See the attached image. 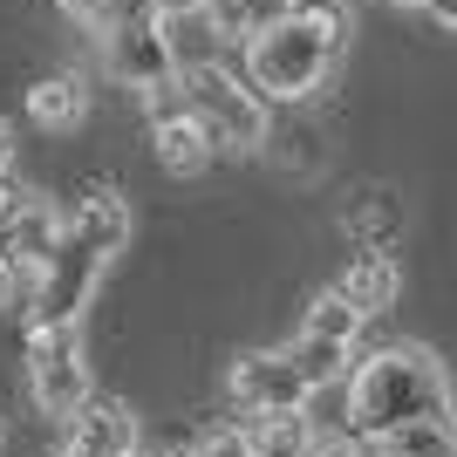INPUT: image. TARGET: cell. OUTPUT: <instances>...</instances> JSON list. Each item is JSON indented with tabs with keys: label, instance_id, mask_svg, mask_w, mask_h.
<instances>
[{
	"label": "cell",
	"instance_id": "cell-5",
	"mask_svg": "<svg viewBox=\"0 0 457 457\" xmlns=\"http://www.w3.org/2000/svg\"><path fill=\"white\" fill-rule=\"evenodd\" d=\"M28 396L62 423L89 403V355H82L76 328H41V335H28Z\"/></svg>",
	"mask_w": 457,
	"mask_h": 457
},
{
	"label": "cell",
	"instance_id": "cell-8",
	"mask_svg": "<svg viewBox=\"0 0 457 457\" xmlns=\"http://www.w3.org/2000/svg\"><path fill=\"white\" fill-rule=\"evenodd\" d=\"M103 69L137 96L164 89V82L178 76V62H171V48H164V28H157V21L151 28H103Z\"/></svg>",
	"mask_w": 457,
	"mask_h": 457
},
{
	"label": "cell",
	"instance_id": "cell-14",
	"mask_svg": "<svg viewBox=\"0 0 457 457\" xmlns=\"http://www.w3.org/2000/svg\"><path fill=\"white\" fill-rule=\"evenodd\" d=\"M28 110H35L41 130H76L82 116H89V89L76 76H48V82L28 89Z\"/></svg>",
	"mask_w": 457,
	"mask_h": 457
},
{
	"label": "cell",
	"instance_id": "cell-29",
	"mask_svg": "<svg viewBox=\"0 0 457 457\" xmlns=\"http://www.w3.org/2000/svg\"><path fill=\"white\" fill-rule=\"evenodd\" d=\"M62 457H89V451H82V444H69V451H62Z\"/></svg>",
	"mask_w": 457,
	"mask_h": 457
},
{
	"label": "cell",
	"instance_id": "cell-7",
	"mask_svg": "<svg viewBox=\"0 0 457 457\" xmlns=\"http://www.w3.org/2000/svg\"><path fill=\"white\" fill-rule=\"evenodd\" d=\"M62 232H69V212H55L48 198H21V205L0 219V260L21 273V287H28L48 260H55Z\"/></svg>",
	"mask_w": 457,
	"mask_h": 457
},
{
	"label": "cell",
	"instance_id": "cell-19",
	"mask_svg": "<svg viewBox=\"0 0 457 457\" xmlns=\"http://www.w3.org/2000/svg\"><path fill=\"white\" fill-rule=\"evenodd\" d=\"M362 307L348 301L342 287H335V294H314V301H307V314H301V328L307 335H328V342H355V335H362Z\"/></svg>",
	"mask_w": 457,
	"mask_h": 457
},
{
	"label": "cell",
	"instance_id": "cell-28",
	"mask_svg": "<svg viewBox=\"0 0 457 457\" xmlns=\"http://www.w3.org/2000/svg\"><path fill=\"white\" fill-rule=\"evenodd\" d=\"M7 164H14V130L0 123V171H7Z\"/></svg>",
	"mask_w": 457,
	"mask_h": 457
},
{
	"label": "cell",
	"instance_id": "cell-25",
	"mask_svg": "<svg viewBox=\"0 0 457 457\" xmlns=\"http://www.w3.org/2000/svg\"><path fill=\"white\" fill-rule=\"evenodd\" d=\"M423 14L437 21V28H451V35H457V0H423Z\"/></svg>",
	"mask_w": 457,
	"mask_h": 457
},
{
	"label": "cell",
	"instance_id": "cell-31",
	"mask_svg": "<svg viewBox=\"0 0 457 457\" xmlns=\"http://www.w3.org/2000/svg\"><path fill=\"white\" fill-rule=\"evenodd\" d=\"M403 7H423V0H403Z\"/></svg>",
	"mask_w": 457,
	"mask_h": 457
},
{
	"label": "cell",
	"instance_id": "cell-12",
	"mask_svg": "<svg viewBox=\"0 0 457 457\" xmlns=\"http://www.w3.org/2000/svg\"><path fill=\"white\" fill-rule=\"evenodd\" d=\"M69 232H76L82 246L116 260V253L130 246V205H123L116 191H89V198H76V212H69Z\"/></svg>",
	"mask_w": 457,
	"mask_h": 457
},
{
	"label": "cell",
	"instance_id": "cell-27",
	"mask_svg": "<svg viewBox=\"0 0 457 457\" xmlns=\"http://www.w3.org/2000/svg\"><path fill=\"white\" fill-rule=\"evenodd\" d=\"M21 198H28V191H14V185H7V171H0V219H7V212H14Z\"/></svg>",
	"mask_w": 457,
	"mask_h": 457
},
{
	"label": "cell",
	"instance_id": "cell-4",
	"mask_svg": "<svg viewBox=\"0 0 457 457\" xmlns=\"http://www.w3.org/2000/svg\"><path fill=\"white\" fill-rule=\"evenodd\" d=\"M103 267H110V253H96V246H82L76 232H62L55 260L21 287V294H28V307H21V314H28V335H41V328H76L89 294H96V280H103Z\"/></svg>",
	"mask_w": 457,
	"mask_h": 457
},
{
	"label": "cell",
	"instance_id": "cell-23",
	"mask_svg": "<svg viewBox=\"0 0 457 457\" xmlns=\"http://www.w3.org/2000/svg\"><path fill=\"white\" fill-rule=\"evenodd\" d=\"M62 14L69 21H82V28H96V21H103V7H110V0H55Z\"/></svg>",
	"mask_w": 457,
	"mask_h": 457
},
{
	"label": "cell",
	"instance_id": "cell-30",
	"mask_svg": "<svg viewBox=\"0 0 457 457\" xmlns=\"http://www.w3.org/2000/svg\"><path fill=\"white\" fill-rule=\"evenodd\" d=\"M164 457H191V451H164Z\"/></svg>",
	"mask_w": 457,
	"mask_h": 457
},
{
	"label": "cell",
	"instance_id": "cell-6",
	"mask_svg": "<svg viewBox=\"0 0 457 457\" xmlns=\"http://www.w3.org/2000/svg\"><path fill=\"white\" fill-rule=\"evenodd\" d=\"M151 103V144H157V164L171 178H198L219 157V137H212V123L185 103V89H178V76L164 82V89L144 96Z\"/></svg>",
	"mask_w": 457,
	"mask_h": 457
},
{
	"label": "cell",
	"instance_id": "cell-32",
	"mask_svg": "<svg viewBox=\"0 0 457 457\" xmlns=\"http://www.w3.org/2000/svg\"><path fill=\"white\" fill-rule=\"evenodd\" d=\"M205 7H212V0H205Z\"/></svg>",
	"mask_w": 457,
	"mask_h": 457
},
{
	"label": "cell",
	"instance_id": "cell-26",
	"mask_svg": "<svg viewBox=\"0 0 457 457\" xmlns=\"http://www.w3.org/2000/svg\"><path fill=\"white\" fill-rule=\"evenodd\" d=\"M14 301H21V273L0 260V307H14Z\"/></svg>",
	"mask_w": 457,
	"mask_h": 457
},
{
	"label": "cell",
	"instance_id": "cell-22",
	"mask_svg": "<svg viewBox=\"0 0 457 457\" xmlns=\"http://www.w3.org/2000/svg\"><path fill=\"white\" fill-rule=\"evenodd\" d=\"M191 457H253V444H246V430H212Z\"/></svg>",
	"mask_w": 457,
	"mask_h": 457
},
{
	"label": "cell",
	"instance_id": "cell-24",
	"mask_svg": "<svg viewBox=\"0 0 457 457\" xmlns=\"http://www.w3.org/2000/svg\"><path fill=\"white\" fill-rule=\"evenodd\" d=\"M307 457H355V437H314Z\"/></svg>",
	"mask_w": 457,
	"mask_h": 457
},
{
	"label": "cell",
	"instance_id": "cell-18",
	"mask_svg": "<svg viewBox=\"0 0 457 457\" xmlns=\"http://www.w3.org/2000/svg\"><path fill=\"white\" fill-rule=\"evenodd\" d=\"M294 7H301V0H212V14H219L226 41H253V35H267V28H280Z\"/></svg>",
	"mask_w": 457,
	"mask_h": 457
},
{
	"label": "cell",
	"instance_id": "cell-15",
	"mask_svg": "<svg viewBox=\"0 0 457 457\" xmlns=\"http://www.w3.org/2000/svg\"><path fill=\"white\" fill-rule=\"evenodd\" d=\"M301 417H307V430H314V437H355V376L307 389Z\"/></svg>",
	"mask_w": 457,
	"mask_h": 457
},
{
	"label": "cell",
	"instance_id": "cell-16",
	"mask_svg": "<svg viewBox=\"0 0 457 457\" xmlns=\"http://www.w3.org/2000/svg\"><path fill=\"white\" fill-rule=\"evenodd\" d=\"M348 348L355 342H328V335H294V342H287V362L301 369V382L307 389H321V382H342V376H355V369H348Z\"/></svg>",
	"mask_w": 457,
	"mask_h": 457
},
{
	"label": "cell",
	"instance_id": "cell-2",
	"mask_svg": "<svg viewBox=\"0 0 457 457\" xmlns=\"http://www.w3.org/2000/svg\"><path fill=\"white\" fill-rule=\"evenodd\" d=\"M403 423H457L451 376L430 348H376L355 369V437H389Z\"/></svg>",
	"mask_w": 457,
	"mask_h": 457
},
{
	"label": "cell",
	"instance_id": "cell-11",
	"mask_svg": "<svg viewBox=\"0 0 457 457\" xmlns=\"http://www.w3.org/2000/svg\"><path fill=\"white\" fill-rule=\"evenodd\" d=\"M69 430H76L69 444H82L89 457H137V417H130V403L89 396L76 417H69Z\"/></svg>",
	"mask_w": 457,
	"mask_h": 457
},
{
	"label": "cell",
	"instance_id": "cell-10",
	"mask_svg": "<svg viewBox=\"0 0 457 457\" xmlns=\"http://www.w3.org/2000/svg\"><path fill=\"white\" fill-rule=\"evenodd\" d=\"M157 28H164V48H171L178 76L185 69H212V62H226V28H219V14H212L205 0H185V7H164L157 14Z\"/></svg>",
	"mask_w": 457,
	"mask_h": 457
},
{
	"label": "cell",
	"instance_id": "cell-9",
	"mask_svg": "<svg viewBox=\"0 0 457 457\" xmlns=\"http://www.w3.org/2000/svg\"><path fill=\"white\" fill-rule=\"evenodd\" d=\"M226 389H232L239 410H253V417H260V410H301L307 403V382H301V369L287 362V348H273V355H260V348L239 355Z\"/></svg>",
	"mask_w": 457,
	"mask_h": 457
},
{
	"label": "cell",
	"instance_id": "cell-21",
	"mask_svg": "<svg viewBox=\"0 0 457 457\" xmlns=\"http://www.w3.org/2000/svg\"><path fill=\"white\" fill-rule=\"evenodd\" d=\"M157 14H164V0H110L96 28H151Z\"/></svg>",
	"mask_w": 457,
	"mask_h": 457
},
{
	"label": "cell",
	"instance_id": "cell-1",
	"mask_svg": "<svg viewBox=\"0 0 457 457\" xmlns=\"http://www.w3.org/2000/svg\"><path fill=\"white\" fill-rule=\"evenodd\" d=\"M342 48H348V14L328 0H301L280 28L246 41V82L267 103H301L335 76Z\"/></svg>",
	"mask_w": 457,
	"mask_h": 457
},
{
	"label": "cell",
	"instance_id": "cell-17",
	"mask_svg": "<svg viewBox=\"0 0 457 457\" xmlns=\"http://www.w3.org/2000/svg\"><path fill=\"white\" fill-rule=\"evenodd\" d=\"M253 457H307V444H314V430H307L301 410H260L246 430Z\"/></svg>",
	"mask_w": 457,
	"mask_h": 457
},
{
	"label": "cell",
	"instance_id": "cell-20",
	"mask_svg": "<svg viewBox=\"0 0 457 457\" xmlns=\"http://www.w3.org/2000/svg\"><path fill=\"white\" fill-rule=\"evenodd\" d=\"M389 457H457V423H403L382 437Z\"/></svg>",
	"mask_w": 457,
	"mask_h": 457
},
{
	"label": "cell",
	"instance_id": "cell-13",
	"mask_svg": "<svg viewBox=\"0 0 457 457\" xmlns=\"http://www.w3.org/2000/svg\"><path fill=\"white\" fill-rule=\"evenodd\" d=\"M342 294H348L355 307H362L369 321H376V314H389V307H396V294H403L396 260H389V253H362V260H355V267L342 273Z\"/></svg>",
	"mask_w": 457,
	"mask_h": 457
},
{
	"label": "cell",
	"instance_id": "cell-3",
	"mask_svg": "<svg viewBox=\"0 0 457 457\" xmlns=\"http://www.w3.org/2000/svg\"><path fill=\"white\" fill-rule=\"evenodd\" d=\"M178 89H185V103L212 123L219 151H260V144H267V96L246 82V69H226V62L185 69Z\"/></svg>",
	"mask_w": 457,
	"mask_h": 457
}]
</instances>
